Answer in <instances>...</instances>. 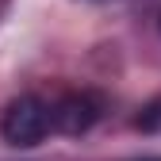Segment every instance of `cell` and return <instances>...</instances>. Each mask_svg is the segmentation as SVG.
Segmentation results:
<instances>
[{
  "label": "cell",
  "instance_id": "cell-1",
  "mask_svg": "<svg viewBox=\"0 0 161 161\" xmlns=\"http://www.w3.org/2000/svg\"><path fill=\"white\" fill-rule=\"evenodd\" d=\"M50 127H54L50 123V108L38 96L12 100L4 119H0V134H4V142H12V146H38L50 134Z\"/></svg>",
  "mask_w": 161,
  "mask_h": 161
},
{
  "label": "cell",
  "instance_id": "cell-2",
  "mask_svg": "<svg viewBox=\"0 0 161 161\" xmlns=\"http://www.w3.org/2000/svg\"><path fill=\"white\" fill-rule=\"evenodd\" d=\"M100 119V96L92 92H69L50 108V123L62 134H85Z\"/></svg>",
  "mask_w": 161,
  "mask_h": 161
},
{
  "label": "cell",
  "instance_id": "cell-3",
  "mask_svg": "<svg viewBox=\"0 0 161 161\" xmlns=\"http://www.w3.org/2000/svg\"><path fill=\"white\" fill-rule=\"evenodd\" d=\"M138 127H142V130H161V100L138 115Z\"/></svg>",
  "mask_w": 161,
  "mask_h": 161
},
{
  "label": "cell",
  "instance_id": "cell-4",
  "mask_svg": "<svg viewBox=\"0 0 161 161\" xmlns=\"http://www.w3.org/2000/svg\"><path fill=\"white\" fill-rule=\"evenodd\" d=\"M142 161H161V157H142Z\"/></svg>",
  "mask_w": 161,
  "mask_h": 161
}]
</instances>
